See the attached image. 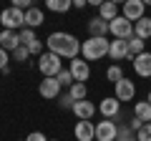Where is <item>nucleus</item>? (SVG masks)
<instances>
[{
	"instance_id": "obj_1",
	"label": "nucleus",
	"mask_w": 151,
	"mask_h": 141,
	"mask_svg": "<svg viewBox=\"0 0 151 141\" xmlns=\"http://www.w3.org/2000/svg\"><path fill=\"white\" fill-rule=\"evenodd\" d=\"M45 45H48L50 53H55L58 58H78V53H81V40L76 38L73 33H50L48 40H45Z\"/></svg>"
},
{
	"instance_id": "obj_2",
	"label": "nucleus",
	"mask_w": 151,
	"mask_h": 141,
	"mask_svg": "<svg viewBox=\"0 0 151 141\" xmlns=\"http://www.w3.org/2000/svg\"><path fill=\"white\" fill-rule=\"evenodd\" d=\"M108 48H111V40L106 38H88L86 43H81V58L86 60H101L108 55Z\"/></svg>"
},
{
	"instance_id": "obj_3",
	"label": "nucleus",
	"mask_w": 151,
	"mask_h": 141,
	"mask_svg": "<svg viewBox=\"0 0 151 141\" xmlns=\"http://www.w3.org/2000/svg\"><path fill=\"white\" fill-rule=\"evenodd\" d=\"M38 70L43 73V78H55L60 70H63V60H60L55 53L48 50V53H43L40 58H38Z\"/></svg>"
},
{
	"instance_id": "obj_4",
	"label": "nucleus",
	"mask_w": 151,
	"mask_h": 141,
	"mask_svg": "<svg viewBox=\"0 0 151 141\" xmlns=\"http://www.w3.org/2000/svg\"><path fill=\"white\" fill-rule=\"evenodd\" d=\"M0 23H3V30H18V28H25V13L18 10V8H5L0 13Z\"/></svg>"
},
{
	"instance_id": "obj_5",
	"label": "nucleus",
	"mask_w": 151,
	"mask_h": 141,
	"mask_svg": "<svg viewBox=\"0 0 151 141\" xmlns=\"http://www.w3.org/2000/svg\"><path fill=\"white\" fill-rule=\"evenodd\" d=\"M108 33H111L116 40H129L134 35V23H129L124 15H119L116 20L108 23Z\"/></svg>"
},
{
	"instance_id": "obj_6",
	"label": "nucleus",
	"mask_w": 151,
	"mask_h": 141,
	"mask_svg": "<svg viewBox=\"0 0 151 141\" xmlns=\"http://www.w3.org/2000/svg\"><path fill=\"white\" fill-rule=\"evenodd\" d=\"M121 15L126 18L129 23H136L146 15V3L144 0H126L124 5H121Z\"/></svg>"
},
{
	"instance_id": "obj_7",
	"label": "nucleus",
	"mask_w": 151,
	"mask_h": 141,
	"mask_svg": "<svg viewBox=\"0 0 151 141\" xmlns=\"http://www.w3.org/2000/svg\"><path fill=\"white\" fill-rule=\"evenodd\" d=\"M119 136V126L111 119H103L101 124H96V141H116Z\"/></svg>"
},
{
	"instance_id": "obj_8",
	"label": "nucleus",
	"mask_w": 151,
	"mask_h": 141,
	"mask_svg": "<svg viewBox=\"0 0 151 141\" xmlns=\"http://www.w3.org/2000/svg\"><path fill=\"white\" fill-rule=\"evenodd\" d=\"M68 70L73 73V81H78V83H86L88 78H91V65L83 58H73L70 65H68Z\"/></svg>"
},
{
	"instance_id": "obj_9",
	"label": "nucleus",
	"mask_w": 151,
	"mask_h": 141,
	"mask_svg": "<svg viewBox=\"0 0 151 141\" xmlns=\"http://www.w3.org/2000/svg\"><path fill=\"white\" fill-rule=\"evenodd\" d=\"M98 111L103 114V119H116V116L121 114V101L116 96H106L98 103Z\"/></svg>"
},
{
	"instance_id": "obj_10",
	"label": "nucleus",
	"mask_w": 151,
	"mask_h": 141,
	"mask_svg": "<svg viewBox=\"0 0 151 141\" xmlns=\"http://www.w3.org/2000/svg\"><path fill=\"white\" fill-rule=\"evenodd\" d=\"M113 96L119 98L121 103H124V101H134V96H136V86H134V81H131V78L119 81V83H116V93H113Z\"/></svg>"
},
{
	"instance_id": "obj_11",
	"label": "nucleus",
	"mask_w": 151,
	"mask_h": 141,
	"mask_svg": "<svg viewBox=\"0 0 151 141\" xmlns=\"http://www.w3.org/2000/svg\"><path fill=\"white\" fill-rule=\"evenodd\" d=\"M73 134H76V141H96V126L91 121H78Z\"/></svg>"
},
{
	"instance_id": "obj_12",
	"label": "nucleus",
	"mask_w": 151,
	"mask_h": 141,
	"mask_svg": "<svg viewBox=\"0 0 151 141\" xmlns=\"http://www.w3.org/2000/svg\"><path fill=\"white\" fill-rule=\"evenodd\" d=\"M96 111H98V106H93L88 98L86 101H76V106H73V114L78 116V121H91Z\"/></svg>"
},
{
	"instance_id": "obj_13",
	"label": "nucleus",
	"mask_w": 151,
	"mask_h": 141,
	"mask_svg": "<svg viewBox=\"0 0 151 141\" xmlns=\"http://www.w3.org/2000/svg\"><path fill=\"white\" fill-rule=\"evenodd\" d=\"M38 93L43 98H58L60 96V83L55 81V78H43L40 86H38Z\"/></svg>"
},
{
	"instance_id": "obj_14",
	"label": "nucleus",
	"mask_w": 151,
	"mask_h": 141,
	"mask_svg": "<svg viewBox=\"0 0 151 141\" xmlns=\"http://www.w3.org/2000/svg\"><path fill=\"white\" fill-rule=\"evenodd\" d=\"M0 48L8 50V53L18 50V48H20V35H18L15 30H3V33H0Z\"/></svg>"
},
{
	"instance_id": "obj_15",
	"label": "nucleus",
	"mask_w": 151,
	"mask_h": 141,
	"mask_svg": "<svg viewBox=\"0 0 151 141\" xmlns=\"http://www.w3.org/2000/svg\"><path fill=\"white\" fill-rule=\"evenodd\" d=\"M134 70L139 73L141 78H149L151 76V53H141L134 58Z\"/></svg>"
},
{
	"instance_id": "obj_16",
	"label": "nucleus",
	"mask_w": 151,
	"mask_h": 141,
	"mask_svg": "<svg viewBox=\"0 0 151 141\" xmlns=\"http://www.w3.org/2000/svg\"><path fill=\"white\" fill-rule=\"evenodd\" d=\"M106 33H108V23L103 20V18H91L88 20V35L91 38H106Z\"/></svg>"
},
{
	"instance_id": "obj_17",
	"label": "nucleus",
	"mask_w": 151,
	"mask_h": 141,
	"mask_svg": "<svg viewBox=\"0 0 151 141\" xmlns=\"http://www.w3.org/2000/svg\"><path fill=\"white\" fill-rule=\"evenodd\" d=\"M121 8L116 5V3H111V0H106V3H101V8H98V18H103L106 23H111V20H116V18L121 15Z\"/></svg>"
},
{
	"instance_id": "obj_18",
	"label": "nucleus",
	"mask_w": 151,
	"mask_h": 141,
	"mask_svg": "<svg viewBox=\"0 0 151 141\" xmlns=\"http://www.w3.org/2000/svg\"><path fill=\"white\" fill-rule=\"evenodd\" d=\"M108 55H111L113 60H124L126 55H129V40H111Z\"/></svg>"
},
{
	"instance_id": "obj_19",
	"label": "nucleus",
	"mask_w": 151,
	"mask_h": 141,
	"mask_svg": "<svg viewBox=\"0 0 151 141\" xmlns=\"http://www.w3.org/2000/svg\"><path fill=\"white\" fill-rule=\"evenodd\" d=\"M134 35L136 38H141V40H149L151 38V18H141V20H136L134 23Z\"/></svg>"
},
{
	"instance_id": "obj_20",
	"label": "nucleus",
	"mask_w": 151,
	"mask_h": 141,
	"mask_svg": "<svg viewBox=\"0 0 151 141\" xmlns=\"http://www.w3.org/2000/svg\"><path fill=\"white\" fill-rule=\"evenodd\" d=\"M134 116L139 121H144V124H151V103L149 101H139L134 106Z\"/></svg>"
},
{
	"instance_id": "obj_21",
	"label": "nucleus",
	"mask_w": 151,
	"mask_h": 141,
	"mask_svg": "<svg viewBox=\"0 0 151 141\" xmlns=\"http://www.w3.org/2000/svg\"><path fill=\"white\" fill-rule=\"evenodd\" d=\"M40 23H43V10H40V8H30V10H25V28H33V30H35Z\"/></svg>"
},
{
	"instance_id": "obj_22",
	"label": "nucleus",
	"mask_w": 151,
	"mask_h": 141,
	"mask_svg": "<svg viewBox=\"0 0 151 141\" xmlns=\"http://www.w3.org/2000/svg\"><path fill=\"white\" fill-rule=\"evenodd\" d=\"M45 8L53 10V13H68L70 8H73V3H70V0H48Z\"/></svg>"
},
{
	"instance_id": "obj_23",
	"label": "nucleus",
	"mask_w": 151,
	"mask_h": 141,
	"mask_svg": "<svg viewBox=\"0 0 151 141\" xmlns=\"http://www.w3.org/2000/svg\"><path fill=\"white\" fill-rule=\"evenodd\" d=\"M68 93L73 96V101H86V93H88V88H86V83H78V81H76L73 86L68 88Z\"/></svg>"
},
{
	"instance_id": "obj_24",
	"label": "nucleus",
	"mask_w": 151,
	"mask_h": 141,
	"mask_svg": "<svg viewBox=\"0 0 151 141\" xmlns=\"http://www.w3.org/2000/svg\"><path fill=\"white\" fill-rule=\"evenodd\" d=\"M106 78H108V81L113 83V86H116V83H119V81H124L126 76H124V70H121V65H116V63H113L111 68L106 70Z\"/></svg>"
},
{
	"instance_id": "obj_25",
	"label": "nucleus",
	"mask_w": 151,
	"mask_h": 141,
	"mask_svg": "<svg viewBox=\"0 0 151 141\" xmlns=\"http://www.w3.org/2000/svg\"><path fill=\"white\" fill-rule=\"evenodd\" d=\"M116 141H136V131H131L129 124H121V126H119V136H116Z\"/></svg>"
},
{
	"instance_id": "obj_26",
	"label": "nucleus",
	"mask_w": 151,
	"mask_h": 141,
	"mask_svg": "<svg viewBox=\"0 0 151 141\" xmlns=\"http://www.w3.org/2000/svg\"><path fill=\"white\" fill-rule=\"evenodd\" d=\"M18 35H20V45H25V48H28L30 43H35V40H38V38H35V30H33V28H23Z\"/></svg>"
},
{
	"instance_id": "obj_27",
	"label": "nucleus",
	"mask_w": 151,
	"mask_h": 141,
	"mask_svg": "<svg viewBox=\"0 0 151 141\" xmlns=\"http://www.w3.org/2000/svg\"><path fill=\"white\" fill-rule=\"evenodd\" d=\"M55 81L60 83V88H63V86H65V88H70V86L76 83V81H73V73H70L68 68H63V70H60L58 76H55Z\"/></svg>"
},
{
	"instance_id": "obj_28",
	"label": "nucleus",
	"mask_w": 151,
	"mask_h": 141,
	"mask_svg": "<svg viewBox=\"0 0 151 141\" xmlns=\"http://www.w3.org/2000/svg\"><path fill=\"white\" fill-rule=\"evenodd\" d=\"M58 106H60V109H70V111H73L76 101H73V96L65 91V93H60V96H58Z\"/></svg>"
},
{
	"instance_id": "obj_29",
	"label": "nucleus",
	"mask_w": 151,
	"mask_h": 141,
	"mask_svg": "<svg viewBox=\"0 0 151 141\" xmlns=\"http://www.w3.org/2000/svg\"><path fill=\"white\" fill-rule=\"evenodd\" d=\"M28 58H30V50H28L25 45H20L18 50H13V60H18V63H28Z\"/></svg>"
},
{
	"instance_id": "obj_30",
	"label": "nucleus",
	"mask_w": 151,
	"mask_h": 141,
	"mask_svg": "<svg viewBox=\"0 0 151 141\" xmlns=\"http://www.w3.org/2000/svg\"><path fill=\"white\" fill-rule=\"evenodd\" d=\"M136 141H151V124L141 126V131L136 134Z\"/></svg>"
},
{
	"instance_id": "obj_31",
	"label": "nucleus",
	"mask_w": 151,
	"mask_h": 141,
	"mask_svg": "<svg viewBox=\"0 0 151 141\" xmlns=\"http://www.w3.org/2000/svg\"><path fill=\"white\" fill-rule=\"evenodd\" d=\"M28 50H30V55H38V58H40V55L45 53V50H43V43H40V40L30 43V45H28Z\"/></svg>"
},
{
	"instance_id": "obj_32",
	"label": "nucleus",
	"mask_w": 151,
	"mask_h": 141,
	"mask_svg": "<svg viewBox=\"0 0 151 141\" xmlns=\"http://www.w3.org/2000/svg\"><path fill=\"white\" fill-rule=\"evenodd\" d=\"M8 50H3L0 48V70H3V73H10V68H8Z\"/></svg>"
},
{
	"instance_id": "obj_33",
	"label": "nucleus",
	"mask_w": 151,
	"mask_h": 141,
	"mask_svg": "<svg viewBox=\"0 0 151 141\" xmlns=\"http://www.w3.org/2000/svg\"><path fill=\"white\" fill-rule=\"evenodd\" d=\"M25 141H50V139H45V134H40V131H33L25 136Z\"/></svg>"
},
{
	"instance_id": "obj_34",
	"label": "nucleus",
	"mask_w": 151,
	"mask_h": 141,
	"mask_svg": "<svg viewBox=\"0 0 151 141\" xmlns=\"http://www.w3.org/2000/svg\"><path fill=\"white\" fill-rule=\"evenodd\" d=\"M141 126H144V121H139V119H136V116H134V119L129 121V129H131V131H136V134H139V131H141Z\"/></svg>"
},
{
	"instance_id": "obj_35",
	"label": "nucleus",
	"mask_w": 151,
	"mask_h": 141,
	"mask_svg": "<svg viewBox=\"0 0 151 141\" xmlns=\"http://www.w3.org/2000/svg\"><path fill=\"white\" fill-rule=\"evenodd\" d=\"M73 8H78V10H81V8H86V0H73Z\"/></svg>"
},
{
	"instance_id": "obj_36",
	"label": "nucleus",
	"mask_w": 151,
	"mask_h": 141,
	"mask_svg": "<svg viewBox=\"0 0 151 141\" xmlns=\"http://www.w3.org/2000/svg\"><path fill=\"white\" fill-rule=\"evenodd\" d=\"M146 101H149V103H151V91H149V96H146Z\"/></svg>"
},
{
	"instance_id": "obj_37",
	"label": "nucleus",
	"mask_w": 151,
	"mask_h": 141,
	"mask_svg": "<svg viewBox=\"0 0 151 141\" xmlns=\"http://www.w3.org/2000/svg\"><path fill=\"white\" fill-rule=\"evenodd\" d=\"M50 141H55V139H50Z\"/></svg>"
},
{
	"instance_id": "obj_38",
	"label": "nucleus",
	"mask_w": 151,
	"mask_h": 141,
	"mask_svg": "<svg viewBox=\"0 0 151 141\" xmlns=\"http://www.w3.org/2000/svg\"><path fill=\"white\" fill-rule=\"evenodd\" d=\"M149 18H151V15H149Z\"/></svg>"
}]
</instances>
